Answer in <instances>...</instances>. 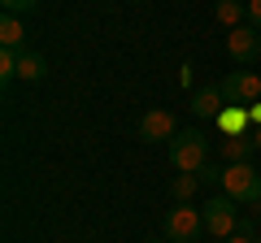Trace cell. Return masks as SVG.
Wrapping results in <instances>:
<instances>
[{"mask_svg": "<svg viewBox=\"0 0 261 243\" xmlns=\"http://www.w3.org/2000/svg\"><path fill=\"white\" fill-rule=\"evenodd\" d=\"M166 157H170V165H174L178 174H200V169L209 165V135L200 131V126L178 131L174 139L166 143Z\"/></svg>", "mask_w": 261, "mask_h": 243, "instance_id": "obj_1", "label": "cell"}, {"mask_svg": "<svg viewBox=\"0 0 261 243\" xmlns=\"http://www.w3.org/2000/svg\"><path fill=\"white\" fill-rule=\"evenodd\" d=\"M222 191L240 204H261V174L248 161H235V165L222 169Z\"/></svg>", "mask_w": 261, "mask_h": 243, "instance_id": "obj_2", "label": "cell"}, {"mask_svg": "<svg viewBox=\"0 0 261 243\" xmlns=\"http://www.w3.org/2000/svg\"><path fill=\"white\" fill-rule=\"evenodd\" d=\"M235 204H240V200H231L226 191L200 204V213H205V230L214 234V239H231V234H235V226H240V208H235Z\"/></svg>", "mask_w": 261, "mask_h": 243, "instance_id": "obj_3", "label": "cell"}, {"mask_svg": "<svg viewBox=\"0 0 261 243\" xmlns=\"http://www.w3.org/2000/svg\"><path fill=\"white\" fill-rule=\"evenodd\" d=\"M200 230H205V213L192 204H178L166 213V239L170 243H196L200 239Z\"/></svg>", "mask_w": 261, "mask_h": 243, "instance_id": "obj_4", "label": "cell"}, {"mask_svg": "<svg viewBox=\"0 0 261 243\" xmlns=\"http://www.w3.org/2000/svg\"><path fill=\"white\" fill-rule=\"evenodd\" d=\"M218 87H222L226 104H257L261 100V74L257 70H231Z\"/></svg>", "mask_w": 261, "mask_h": 243, "instance_id": "obj_5", "label": "cell"}, {"mask_svg": "<svg viewBox=\"0 0 261 243\" xmlns=\"http://www.w3.org/2000/svg\"><path fill=\"white\" fill-rule=\"evenodd\" d=\"M226 52H231V61L235 66H257L261 61V31L257 26H248V22H244V26H235L231 35H226Z\"/></svg>", "mask_w": 261, "mask_h": 243, "instance_id": "obj_6", "label": "cell"}, {"mask_svg": "<svg viewBox=\"0 0 261 243\" xmlns=\"http://www.w3.org/2000/svg\"><path fill=\"white\" fill-rule=\"evenodd\" d=\"M178 135V122H174V113L170 109H148L140 117V131H135V139L140 143H170Z\"/></svg>", "mask_w": 261, "mask_h": 243, "instance_id": "obj_7", "label": "cell"}, {"mask_svg": "<svg viewBox=\"0 0 261 243\" xmlns=\"http://www.w3.org/2000/svg\"><path fill=\"white\" fill-rule=\"evenodd\" d=\"M187 109H192L200 122H218V113L226 109V96H222V87H218V83H209V87H196V92H192V104H187Z\"/></svg>", "mask_w": 261, "mask_h": 243, "instance_id": "obj_8", "label": "cell"}, {"mask_svg": "<svg viewBox=\"0 0 261 243\" xmlns=\"http://www.w3.org/2000/svg\"><path fill=\"white\" fill-rule=\"evenodd\" d=\"M214 126H218L222 135H252V131H248L252 122H248V109H244V104H226V109L218 113Z\"/></svg>", "mask_w": 261, "mask_h": 243, "instance_id": "obj_9", "label": "cell"}, {"mask_svg": "<svg viewBox=\"0 0 261 243\" xmlns=\"http://www.w3.org/2000/svg\"><path fill=\"white\" fill-rule=\"evenodd\" d=\"M0 48L27 52V26H22V18H13V13H5V18H0Z\"/></svg>", "mask_w": 261, "mask_h": 243, "instance_id": "obj_10", "label": "cell"}, {"mask_svg": "<svg viewBox=\"0 0 261 243\" xmlns=\"http://www.w3.org/2000/svg\"><path fill=\"white\" fill-rule=\"evenodd\" d=\"M252 152H257V139H252V135H226V139H222V157H226V165H235V161H248Z\"/></svg>", "mask_w": 261, "mask_h": 243, "instance_id": "obj_11", "label": "cell"}, {"mask_svg": "<svg viewBox=\"0 0 261 243\" xmlns=\"http://www.w3.org/2000/svg\"><path fill=\"white\" fill-rule=\"evenodd\" d=\"M18 78H27V83H44V78H48V61L27 48V52L18 56Z\"/></svg>", "mask_w": 261, "mask_h": 243, "instance_id": "obj_12", "label": "cell"}, {"mask_svg": "<svg viewBox=\"0 0 261 243\" xmlns=\"http://www.w3.org/2000/svg\"><path fill=\"white\" fill-rule=\"evenodd\" d=\"M218 22H222V26H244V18H248V5H240V0H218Z\"/></svg>", "mask_w": 261, "mask_h": 243, "instance_id": "obj_13", "label": "cell"}, {"mask_svg": "<svg viewBox=\"0 0 261 243\" xmlns=\"http://www.w3.org/2000/svg\"><path fill=\"white\" fill-rule=\"evenodd\" d=\"M196 187H200V178H196V174H178L170 191H174V200H178V204H187V200L196 196Z\"/></svg>", "mask_w": 261, "mask_h": 243, "instance_id": "obj_14", "label": "cell"}, {"mask_svg": "<svg viewBox=\"0 0 261 243\" xmlns=\"http://www.w3.org/2000/svg\"><path fill=\"white\" fill-rule=\"evenodd\" d=\"M18 56L22 52H13V48H0V83H5V87L18 78Z\"/></svg>", "mask_w": 261, "mask_h": 243, "instance_id": "obj_15", "label": "cell"}, {"mask_svg": "<svg viewBox=\"0 0 261 243\" xmlns=\"http://www.w3.org/2000/svg\"><path fill=\"white\" fill-rule=\"evenodd\" d=\"M5 5V13H13V18H22V13H35L39 0H0Z\"/></svg>", "mask_w": 261, "mask_h": 243, "instance_id": "obj_16", "label": "cell"}, {"mask_svg": "<svg viewBox=\"0 0 261 243\" xmlns=\"http://www.w3.org/2000/svg\"><path fill=\"white\" fill-rule=\"evenodd\" d=\"M244 5H248V26L261 31V0H244Z\"/></svg>", "mask_w": 261, "mask_h": 243, "instance_id": "obj_17", "label": "cell"}, {"mask_svg": "<svg viewBox=\"0 0 261 243\" xmlns=\"http://www.w3.org/2000/svg\"><path fill=\"white\" fill-rule=\"evenodd\" d=\"M196 178H200V183H222V169H218V165H205Z\"/></svg>", "mask_w": 261, "mask_h": 243, "instance_id": "obj_18", "label": "cell"}, {"mask_svg": "<svg viewBox=\"0 0 261 243\" xmlns=\"http://www.w3.org/2000/svg\"><path fill=\"white\" fill-rule=\"evenodd\" d=\"M248 122H252V131H261V100L248 104Z\"/></svg>", "mask_w": 261, "mask_h": 243, "instance_id": "obj_19", "label": "cell"}, {"mask_svg": "<svg viewBox=\"0 0 261 243\" xmlns=\"http://www.w3.org/2000/svg\"><path fill=\"white\" fill-rule=\"evenodd\" d=\"M226 243H257V239H252V234H240V230H235V234H231Z\"/></svg>", "mask_w": 261, "mask_h": 243, "instance_id": "obj_20", "label": "cell"}, {"mask_svg": "<svg viewBox=\"0 0 261 243\" xmlns=\"http://www.w3.org/2000/svg\"><path fill=\"white\" fill-rule=\"evenodd\" d=\"M252 139H257V152H261V131H252Z\"/></svg>", "mask_w": 261, "mask_h": 243, "instance_id": "obj_21", "label": "cell"}, {"mask_svg": "<svg viewBox=\"0 0 261 243\" xmlns=\"http://www.w3.org/2000/svg\"><path fill=\"white\" fill-rule=\"evenodd\" d=\"M130 5H144V0H130Z\"/></svg>", "mask_w": 261, "mask_h": 243, "instance_id": "obj_22", "label": "cell"}]
</instances>
